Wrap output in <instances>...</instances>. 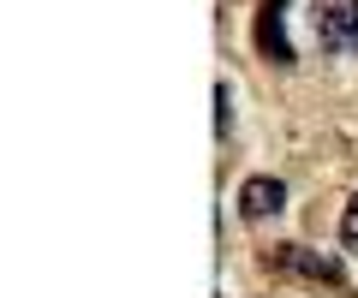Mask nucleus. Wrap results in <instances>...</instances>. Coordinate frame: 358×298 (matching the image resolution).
<instances>
[{
	"mask_svg": "<svg viewBox=\"0 0 358 298\" xmlns=\"http://www.w3.org/2000/svg\"><path fill=\"white\" fill-rule=\"evenodd\" d=\"M310 30L329 54H358V0H310Z\"/></svg>",
	"mask_w": 358,
	"mask_h": 298,
	"instance_id": "obj_1",
	"label": "nucleus"
},
{
	"mask_svg": "<svg viewBox=\"0 0 358 298\" xmlns=\"http://www.w3.org/2000/svg\"><path fill=\"white\" fill-rule=\"evenodd\" d=\"M281 6L287 0H268L263 6V18H257V48H263L275 66H293L299 54H293V42H287V30H281Z\"/></svg>",
	"mask_w": 358,
	"mask_h": 298,
	"instance_id": "obj_4",
	"label": "nucleus"
},
{
	"mask_svg": "<svg viewBox=\"0 0 358 298\" xmlns=\"http://www.w3.org/2000/svg\"><path fill=\"white\" fill-rule=\"evenodd\" d=\"M275 269L305 274V281H317V286H346L341 262H334L329 251H310V245H281V251H275Z\"/></svg>",
	"mask_w": 358,
	"mask_h": 298,
	"instance_id": "obj_2",
	"label": "nucleus"
},
{
	"mask_svg": "<svg viewBox=\"0 0 358 298\" xmlns=\"http://www.w3.org/2000/svg\"><path fill=\"white\" fill-rule=\"evenodd\" d=\"M341 239H346V245L358 251V191H352V203L341 209Z\"/></svg>",
	"mask_w": 358,
	"mask_h": 298,
	"instance_id": "obj_6",
	"label": "nucleus"
},
{
	"mask_svg": "<svg viewBox=\"0 0 358 298\" xmlns=\"http://www.w3.org/2000/svg\"><path fill=\"white\" fill-rule=\"evenodd\" d=\"M287 209V185L275 179V173H251V179L239 185V215L245 221H268Z\"/></svg>",
	"mask_w": 358,
	"mask_h": 298,
	"instance_id": "obj_3",
	"label": "nucleus"
},
{
	"mask_svg": "<svg viewBox=\"0 0 358 298\" xmlns=\"http://www.w3.org/2000/svg\"><path fill=\"white\" fill-rule=\"evenodd\" d=\"M227 126H233V96H227V84H215V131L227 137Z\"/></svg>",
	"mask_w": 358,
	"mask_h": 298,
	"instance_id": "obj_5",
	"label": "nucleus"
}]
</instances>
